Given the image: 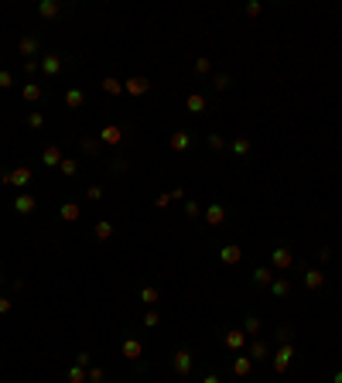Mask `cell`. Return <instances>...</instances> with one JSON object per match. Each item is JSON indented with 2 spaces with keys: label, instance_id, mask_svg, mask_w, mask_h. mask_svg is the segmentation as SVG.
I'll return each mask as SVG.
<instances>
[{
  "label": "cell",
  "instance_id": "cell-5",
  "mask_svg": "<svg viewBox=\"0 0 342 383\" xmlns=\"http://www.w3.org/2000/svg\"><path fill=\"white\" fill-rule=\"evenodd\" d=\"M28 178H31V168H18V171L4 174V181H11V185H24Z\"/></svg>",
  "mask_w": 342,
  "mask_h": 383
},
{
  "label": "cell",
  "instance_id": "cell-36",
  "mask_svg": "<svg viewBox=\"0 0 342 383\" xmlns=\"http://www.w3.org/2000/svg\"><path fill=\"white\" fill-rule=\"evenodd\" d=\"M195 72H199V76H206V72H209V62H206V58H199V62H195Z\"/></svg>",
  "mask_w": 342,
  "mask_h": 383
},
{
  "label": "cell",
  "instance_id": "cell-16",
  "mask_svg": "<svg viewBox=\"0 0 342 383\" xmlns=\"http://www.w3.org/2000/svg\"><path fill=\"white\" fill-rule=\"evenodd\" d=\"M76 216H79L76 202H65V206H62V219H65V223H76Z\"/></svg>",
  "mask_w": 342,
  "mask_h": 383
},
{
  "label": "cell",
  "instance_id": "cell-7",
  "mask_svg": "<svg viewBox=\"0 0 342 383\" xmlns=\"http://www.w3.org/2000/svg\"><path fill=\"white\" fill-rule=\"evenodd\" d=\"M41 161H45L48 168H55V164H62V151H58V147H45V154H41Z\"/></svg>",
  "mask_w": 342,
  "mask_h": 383
},
{
  "label": "cell",
  "instance_id": "cell-35",
  "mask_svg": "<svg viewBox=\"0 0 342 383\" xmlns=\"http://www.w3.org/2000/svg\"><path fill=\"white\" fill-rule=\"evenodd\" d=\"M82 151H86V154H96V151H99V144H96V140H82Z\"/></svg>",
  "mask_w": 342,
  "mask_h": 383
},
{
  "label": "cell",
  "instance_id": "cell-9",
  "mask_svg": "<svg viewBox=\"0 0 342 383\" xmlns=\"http://www.w3.org/2000/svg\"><path fill=\"white\" fill-rule=\"evenodd\" d=\"M223 339H226V349H240V345H243V332H240V328H229Z\"/></svg>",
  "mask_w": 342,
  "mask_h": 383
},
{
  "label": "cell",
  "instance_id": "cell-31",
  "mask_svg": "<svg viewBox=\"0 0 342 383\" xmlns=\"http://www.w3.org/2000/svg\"><path fill=\"white\" fill-rule=\"evenodd\" d=\"M264 356H267V345L257 342V345H253V356H250V359H264Z\"/></svg>",
  "mask_w": 342,
  "mask_h": 383
},
{
  "label": "cell",
  "instance_id": "cell-12",
  "mask_svg": "<svg viewBox=\"0 0 342 383\" xmlns=\"http://www.w3.org/2000/svg\"><path fill=\"white\" fill-rule=\"evenodd\" d=\"M250 366H253V359H250V356H240V359L233 363V373H236V376H247Z\"/></svg>",
  "mask_w": 342,
  "mask_h": 383
},
{
  "label": "cell",
  "instance_id": "cell-20",
  "mask_svg": "<svg viewBox=\"0 0 342 383\" xmlns=\"http://www.w3.org/2000/svg\"><path fill=\"white\" fill-rule=\"evenodd\" d=\"M171 147H175V151H185V147H189V134H185V130L175 134V137H171Z\"/></svg>",
  "mask_w": 342,
  "mask_h": 383
},
{
  "label": "cell",
  "instance_id": "cell-26",
  "mask_svg": "<svg viewBox=\"0 0 342 383\" xmlns=\"http://www.w3.org/2000/svg\"><path fill=\"white\" fill-rule=\"evenodd\" d=\"M38 96H41V86H35V82L24 86V99H38Z\"/></svg>",
  "mask_w": 342,
  "mask_h": 383
},
{
  "label": "cell",
  "instance_id": "cell-25",
  "mask_svg": "<svg viewBox=\"0 0 342 383\" xmlns=\"http://www.w3.org/2000/svg\"><path fill=\"white\" fill-rule=\"evenodd\" d=\"M253 284H270V270H267V267H260L257 274H253Z\"/></svg>",
  "mask_w": 342,
  "mask_h": 383
},
{
  "label": "cell",
  "instance_id": "cell-30",
  "mask_svg": "<svg viewBox=\"0 0 342 383\" xmlns=\"http://www.w3.org/2000/svg\"><path fill=\"white\" fill-rule=\"evenodd\" d=\"M28 127L41 130V127H45V116H41V113H31V116H28Z\"/></svg>",
  "mask_w": 342,
  "mask_h": 383
},
{
  "label": "cell",
  "instance_id": "cell-38",
  "mask_svg": "<svg viewBox=\"0 0 342 383\" xmlns=\"http://www.w3.org/2000/svg\"><path fill=\"white\" fill-rule=\"evenodd\" d=\"M89 383H103V369H89Z\"/></svg>",
  "mask_w": 342,
  "mask_h": 383
},
{
  "label": "cell",
  "instance_id": "cell-22",
  "mask_svg": "<svg viewBox=\"0 0 342 383\" xmlns=\"http://www.w3.org/2000/svg\"><path fill=\"white\" fill-rule=\"evenodd\" d=\"M140 301H144V305H154V301H157V291H154V287H140Z\"/></svg>",
  "mask_w": 342,
  "mask_h": 383
},
{
  "label": "cell",
  "instance_id": "cell-40",
  "mask_svg": "<svg viewBox=\"0 0 342 383\" xmlns=\"http://www.w3.org/2000/svg\"><path fill=\"white\" fill-rule=\"evenodd\" d=\"M4 311H11V301H7V298H0V315H4Z\"/></svg>",
  "mask_w": 342,
  "mask_h": 383
},
{
  "label": "cell",
  "instance_id": "cell-39",
  "mask_svg": "<svg viewBox=\"0 0 342 383\" xmlns=\"http://www.w3.org/2000/svg\"><path fill=\"white\" fill-rule=\"evenodd\" d=\"M0 89H11V72H0Z\"/></svg>",
  "mask_w": 342,
  "mask_h": 383
},
{
  "label": "cell",
  "instance_id": "cell-27",
  "mask_svg": "<svg viewBox=\"0 0 342 383\" xmlns=\"http://www.w3.org/2000/svg\"><path fill=\"white\" fill-rule=\"evenodd\" d=\"M270 291H274V294H281V298H284L287 291H291V284H287V281H274V284H270Z\"/></svg>",
  "mask_w": 342,
  "mask_h": 383
},
{
  "label": "cell",
  "instance_id": "cell-19",
  "mask_svg": "<svg viewBox=\"0 0 342 383\" xmlns=\"http://www.w3.org/2000/svg\"><path fill=\"white\" fill-rule=\"evenodd\" d=\"M189 110L192 113H206V99L202 96H189Z\"/></svg>",
  "mask_w": 342,
  "mask_h": 383
},
{
  "label": "cell",
  "instance_id": "cell-10",
  "mask_svg": "<svg viewBox=\"0 0 342 383\" xmlns=\"http://www.w3.org/2000/svg\"><path fill=\"white\" fill-rule=\"evenodd\" d=\"M65 103H69V110H79V106L86 103V96H82V89H69V93H65Z\"/></svg>",
  "mask_w": 342,
  "mask_h": 383
},
{
  "label": "cell",
  "instance_id": "cell-21",
  "mask_svg": "<svg viewBox=\"0 0 342 383\" xmlns=\"http://www.w3.org/2000/svg\"><path fill=\"white\" fill-rule=\"evenodd\" d=\"M219 257H223L226 264H236V260H240V250H236V247H223V253H219Z\"/></svg>",
  "mask_w": 342,
  "mask_h": 383
},
{
  "label": "cell",
  "instance_id": "cell-8",
  "mask_svg": "<svg viewBox=\"0 0 342 383\" xmlns=\"http://www.w3.org/2000/svg\"><path fill=\"white\" fill-rule=\"evenodd\" d=\"M274 264H277L281 270L291 267V250H287V247H277V250H274Z\"/></svg>",
  "mask_w": 342,
  "mask_h": 383
},
{
  "label": "cell",
  "instance_id": "cell-32",
  "mask_svg": "<svg viewBox=\"0 0 342 383\" xmlns=\"http://www.w3.org/2000/svg\"><path fill=\"white\" fill-rule=\"evenodd\" d=\"M212 86H216L219 93H223V89H229V76H216V82H212Z\"/></svg>",
  "mask_w": 342,
  "mask_h": 383
},
{
  "label": "cell",
  "instance_id": "cell-37",
  "mask_svg": "<svg viewBox=\"0 0 342 383\" xmlns=\"http://www.w3.org/2000/svg\"><path fill=\"white\" fill-rule=\"evenodd\" d=\"M209 147H212V151H223V137L212 134V137H209Z\"/></svg>",
  "mask_w": 342,
  "mask_h": 383
},
{
  "label": "cell",
  "instance_id": "cell-2",
  "mask_svg": "<svg viewBox=\"0 0 342 383\" xmlns=\"http://www.w3.org/2000/svg\"><path fill=\"white\" fill-rule=\"evenodd\" d=\"M41 72L45 76H58L62 72V55H45L41 58Z\"/></svg>",
  "mask_w": 342,
  "mask_h": 383
},
{
  "label": "cell",
  "instance_id": "cell-18",
  "mask_svg": "<svg viewBox=\"0 0 342 383\" xmlns=\"http://www.w3.org/2000/svg\"><path fill=\"white\" fill-rule=\"evenodd\" d=\"M123 352H127V359H137V356H140V342L127 339V342H123Z\"/></svg>",
  "mask_w": 342,
  "mask_h": 383
},
{
  "label": "cell",
  "instance_id": "cell-24",
  "mask_svg": "<svg viewBox=\"0 0 342 383\" xmlns=\"http://www.w3.org/2000/svg\"><path fill=\"white\" fill-rule=\"evenodd\" d=\"M130 93H147V79H130Z\"/></svg>",
  "mask_w": 342,
  "mask_h": 383
},
{
  "label": "cell",
  "instance_id": "cell-34",
  "mask_svg": "<svg viewBox=\"0 0 342 383\" xmlns=\"http://www.w3.org/2000/svg\"><path fill=\"white\" fill-rule=\"evenodd\" d=\"M76 168H79L76 161H62V174H76Z\"/></svg>",
  "mask_w": 342,
  "mask_h": 383
},
{
  "label": "cell",
  "instance_id": "cell-17",
  "mask_svg": "<svg viewBox=\"0 0 342 383\" xmlns=\"http://www.w3.org/2000/svg\"><path fill=\"white\" fill-rule=\"evenodd\" d=\"M120 137H123L120 127H106V130H103V140H106V144H120Z\"/></svg>",
  "mask_w": 342,
  "mask_h": 383
},
{
  "label": "cell",
  "instance_id": "cell-42",
  "mask_svg": "<svg viewBox=\"0 0 342 383\" xmlns=\"http://www.w3.org/2000/svg\"><path fill=\"white\" fill-rule=\"evenodd\" d=\"M335 383H342V369H339V373H335Z\"/></svg>",
  "mask_w": 342,
  "mask_h": 383
},
{
  "label": "cell",
  "instance_id": "cell-4",
  "mask_svg": "<svg viewBox=\"0 0 342 383\" xmlns=\"http://www.w3.org/2000/svg\"><path fill=\"white\" fill-rule=\"evenodd\" d=\"M31 209H35V195H28V192H24V195H18V202H14V212H18V216H28Z\"/></svg>",
  "mask_w": 342,
  "mask_h": 383
},
{
  "label": "cell",
  "instance_id": "cell-3",
  "mask_svg": "<svg viewBox=\"0 0 342 383\" xmlns=\"http://www.w3.org/2000/svg\"><path fill=\"white\" fill-rule=\"evenodd\" d=\"M291 356H294V349H291V345H281V352L274 356V369H277V373H284L287 363H291Z\"/></svg>",
  "mask_w": 342,
  "mask_h": 383
},
{
  "label": "cell",
  "instance_id": "cell-29",
  "mask_svg": "<svg viewBox=\"0 0 342 383\" xmlns=\"http://www.w3.org/2000/svg\"><path fill=\"white\" fill-rule=\"evenodd\" d=\"M233 151H236V154H240V157H243V154L250 151V140H247V137H240V140L233 144Z\"/></svg>",
  "mask_w": 342,
  "mask_h": 383
},
{
  "label": "cell",
  "instance_id": "cell-11",
  "mask_svg": "<svg viewBox=\"0 0 342 383\" xmlns=\"http://www.w3.org/2000/svg\"><path fill=\"white\" fill-rule=\"evenodd\" d=\"M304 284L311 287V291H318V287L325 284V277H322V270H308V274H304Z\"/></svg>",
  "mask_w": 342,
  "mask_h": 383
},
{
  "label": "cell",
  "instance_id": "cell-33",
  "mask_svg": "<svg viewBox=\"0 0 342 383\" xmlns=\"http://www.w3.org/2000/svg\"><path fill=\"white\" fill-rule=\"evenodd\" d=\"M103 89H106V93H120V82H116V79H106Z\"/></svg>",
  "mask_w": 342,
  "mask_h": 383
},
{
  "label": "cell",
  "instance_id": "cell-14",
  "mask_svg": "<svg viewBox=\"0 0 342 383\" xmlns=\"http://www.w3.org/2000/svg\"><path fill=\"white\" fill-rule=\"evenodd\" d=\"M206 219H209L212 226H219V223H223V219H226V209H223V206H212V209L206 212Z\"/></svg>",
  "mask_w": 342,
  "mask_h": 383
},
{
  "label": "cell",
  "instance_id": "cell-6",
  "mask_svg": "<svg viewBox=\"0 0 342 383\" xmlns=\"http://www.w3.org/2000/svg\"><path fill=\"white\" fill-rule=\"evenodd\" d=\"M18 48H21V55H28V58H31L35 52H38V38H31V35H24Z\"/></svg>",
  "mask_w": 342,
  "mask_h": 383
},
{
  "label": "cell",
  "instance_id": "cell-1",
  "mask_svg": "<svg viewBox=\"0 0 342 383\" xmlns=\"http://www.w3.org/2000/svg\"><path fill=\"white\" fill-rule=\"evenodd\" d=\"M171 366H175L178 376H189V373H192V352H189V349H178V352L171 356Z\"/></svg>",
  "mask_w": 342,
  "mask_h": 383
},
{
  "label": "cell",
  "instance_id": "cell-15",
  "mask_svg": "<svg viewBox=\"0 0 342 383\" xmlns=\"http://www.w3.org/2000/svg\"><path fill=\"white\" fill-rule=\"evenodd\" d=\"M69 383H89V373H86L82 366H72V369H69Z\"/></svg>",
  "mask_w": 342,
  "mask_h": 383
},
{
  "label": "cell",
  "instance_id": "cell-13",
  "mask_svg": "<svg viewBox=\"0 0 342 383\" xmlns=\"http://www.w3.org/2000/svg\"><path fill=\"white\" fill-rule=\"evenodd\" d=\"M110 236H113V223H110V219L96 223V240H110Z\"/></svg>",
  "mask_w": 342,
  "mask_h": 383
},
{
  "label": "cell",
  "instance_id": "cell-41",
  "mask_svg": "<svg viewBox=\"0 0 342 383\" xmlns=\"http://www.w3.org/2000/svg\"><path fill=\"white\" fill-rule=\"evenodd\" d=\"M202 383H219V376H216V373H209V376H206Z\"/></svg>",
  "mask_w": 342,
  "mask_h": 383
},
{
  "label": "cell",
  "instance_id": "cell-23",
  "mask_svg": "<svg viewBox=\"0 0 342 383\" xmlns=\"http://www.w3.org/2000/svg\"><path fill=\"white\" fill-rule=\"evenodd\" d=\"M38 11H41V18H55V14H58V4H52V0H48V4H41Z\"/></svg>",
  "mask_w": 342,
  "mask_h": 383
},
{
  "label": "cell",
  "instance_id": "cell-28",
  "mask_svg": "<svg viewBox=\"0 0 342 383\" xmlns=\"http://www.w3.org/2000/svg\"><path fill=\"white\" fill-rule=\"evenodd\" d=\"M243 328L257 335V332H260V318H253V315H247V322H243Z\"/></svg>",
  "mask_w": 342,
  "mask_h": 383
}]
</instances>
